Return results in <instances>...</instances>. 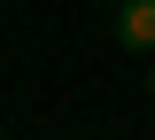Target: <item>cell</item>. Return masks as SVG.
Segmentation results:
<instances>
[{
	"label": "cell",
	"mask_w": 155,
	"mask_h": 140,
	"mask_svg": "<svg viewBox=\"0 0 155 140\" xmlns=\"http://www.w3.org/2000/svg\"><path fill=\"white\" fill-rule=\"evenodd\" d=\"M147 101H155V70H147Z\"/></svg>",
	"instance_id": "2"
},
{
	"label": "cell",
	"mask_w": 155,
	"mask_h": 140,
	"mask_svg": "<svg viewBox=\"0 0 155 140\" xmlns=\"http://www.w3.org/2000/svg\"><path fill=\"white\" fill-rule=\"evenodd\" d=\"M116 39L155 55V0H124V16H116Z\"/></svg>",
	"instance_id": "1"
}]
</instances>
